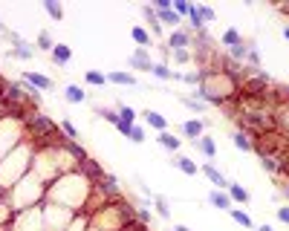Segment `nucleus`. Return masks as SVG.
<instances>
[{"instance_id":"1","label":"nucleus","mask_w":289,"mask_h":231,"mask_svg":"<svg viewBox=\"0 0 289 231\" xmlns=\"http://www.w3.org/2000/svg\"><path fill=\"white\" fill-rule=\"evenodd\" d=\"M29 148L26 145H20L15 148L12 153H6V159L0 162V188H15L20 179L26 177V168H29Z\"/></svg>"},{"instance_id":"2","label":"nucleus","mask_w":289,"mask_h":231,"mask_svg":"<svg viewBox=\"0 0 289 231\" xmlns=\"http://www.w3.org/2000/svg\"><path fill=\"white\" fill-rule=\"evenodd\" d=\"M44 194V182H41V177L38 174H26V177L20 179L18 185L12 188V211H26L29 203H35L38 196Z\"/></svg>"},{"instance_id":"3","label":"nucleus","mask_w":289,"mask_h":231,"mask_svg":"<svg viewBox=\"0 0 289 231\" xmlns=\"http://www.w3.org/2000/svg\"><path fill=\"white\" fill-rule=\"evenodd\" d=\"M72 217H75V214H72L70 208L49 205V208H44V231H67Z\"/></svg>"},{"instance_id":"4","label":"nucleus","mask_w":289,"mask_h":231,"mask_svg":"<svg viewBox=\"0 0 289 231\" xmlns=\"http://www.w3.org/2000/svg\"><path fill=\"white\" fill-rule=\"evenodd\" d=\"M130 67H133V70H142V72H154V61L148 58V52H144L142 46H136V52L130 55Z\"/></svg>"},{"instance_id":"5","label":"nucleus","mask_w":289,"mask_h":231,"mask_svg":"<svg viewBox=\"0 0 289 231\" xmlns=\"http://www.w3.org/2000/svg\"><path fill=\"white\" fill-rule=\"evenodd\" d=\"M23 84H29V87L35 90H52V78H46V75H41V72H23Z\"/></svg>"},{"instance_id":"6","label":"nucleus","mask_w":289,"mask_h":231,"mask_svg":"<svg viewBox=\"0 0 289 231\" xmlns=\"http://www.w3.org/2000/svg\"><path fill=\"white\" fill-rule=\"evenodd\" d=\"M203 174H206V177L211 179V185H214L217 191H226V188H228V179L223 177V174H220V170H217L214 165H208V162H206V165H203Z\"/></svg>"},{"instance_id":"7","label":"nucleus","mask_w":289,"mask_h":231,"mask_svg":"<svg viewBox=\"0 0 289 231\" xmlns=\"http://www.w3.org/2000/svg\"><path fill=\"white\" fill-rule=\"evenodd\" d=\"M188 46H191V35H188V32H180V29L171 32V38H168V49L177 52V49H188Z\"/></svg>"},{"instance_id":"8","label":"nucleus","mask_w":289,"mask_h":231,"mask_svg":"<svg viewBox=\"0 0 289 231\" xmlns=\"http://www.w3.org/2000/svg\"><path fill=\"white\" fill-rule=\"evenodd\" d=\"M142 115H144V122L154 127V130H159V133H165V130H168V119H165V115H159L156 110H144Z\"/></svg>"},{"instance_id":"9","label":"nucleus","mask_w":289,"mask_h":231,"mask_svg":"<svg viewBox=\"0 0 289 231\" xmlns=\"http://www.w3.org/2000/svg\"><path fill=\"white\" fill-rule=\"evenodd\" d=\"M203 119H191V122H185L182 125V133H185V139H191V142H197L199 136H203Z\"/></svg>"},{"instance_id":"10","label":"nucleus","mask_w":289,"mask_h":231,"mask_svg":"<svg viewBox=\"0 0 289 231\" xmlns=\"http://www.w3.org/2000/svg\"><path fill=\"white\" fill-rule=\"evenodd\" d=\"M208 203L214 205V208H220V211H228V208H232V196L226 194V191H211V194H208Z\"/></svg>"},{"instance_id":"11","label":"nucleus","mask_w":289,"mask_h":231,"mask_svg":"<svg viewBox=\"0 0 289 231\" xmlns=\"http://www.w3.org/2000/svg\"><path fill=\"white\" fill-rule=\"evenodd\" d=\"M70 58H72V49L67 44H55L52 46V61L58 64V67H67V64H70Z\"/></svg>"},{"instance_id":"12","label":"nucleus","mask_w":289,"mask_h":231,"mask_svg":"<svg viewBox=\"0 0 289 231\" xmlns=\"http://www.w3.org/2000/svg\"><path fill=\"white\" fill-rule=\"evenodd\" d=\"M87 228H90V214L87 211H78L67 225V231H87Z\"/></svg>"},{"instance_id":"13","label":"nucleus","mask_w":289,"mask_h":231,"mask_svg":"<svg viewBox=\"0 0 289 231\" xmlns=\"http://www.w3.org/2000/svg\"><path fill=\"white\" fill-rule=\"evenodd\" d=\"M194 145H197L199 151H203V156H208V159H214V156H217V145H214V139H211V136H199Z\"/></svg>"},{"instance_id":"14","label":"nucleus","mask_w":289,"mask_h":231,"mask_svg":"<svg viewBox=\"0 0 289 231\" xmlns=\"http://www.w3.org/2000/svg\"><path fill=\"white\" fill-rule=\"evenodd\" d=\"M64 98H67L70 104H81V101H87V93H84L81 87H75V84H70V87L64 90Z\"/></svg>"},{"instance_id":"15","label":"nucleus","mask_w":289,"mask_h":231,"mask_svg":"<svg viewBox=\"0 0 289 231\" xmlns=\"http://www.w3.org/2000/svg\"><path fill=\"white\" fill-rule=\"evenodd\" d=\"M226 194L232 196V203H249V191H246V188H240L237 182H228Z\"/></svg>"},{"instance_id":"16","label":"nucleus","mask_w":289,"mask_h":231,"mask_svg":"<svg viewBox=\"0 0 289 231\" xmlns=\"http://www.w3.org/2000/svg\"><path fill=\"white\" fill-rule=\"evenodd\" d=\"M130 38H133L142 49H144V46H151V32H148L144 26H133V29H130Z\"/></svg>"},{"instance_id":"17","label":"nucleus","mask_w":289,"mask_h":231,"mask_svg":"<svg viewBox=\"0 0 289 231\" xmlns=\"http://www.w3.org/2000/svg\"><path fill=\"white\" fill-rule=\"evenodd\" d=\"M142 12H144V18L151 20V32H154V35H162V23H159V18H156L154 6H142Z\"/></svg>"},{"instance_id":"18","label":"nucleus","mask_w":289,"mask_h":231,"mask_svg":"<svg viewBox=\"0 0 289 231\" xmlns=\"http://www.w3.org/2000/svg\"><path fill=\"white\" fill-rule=\"evenodd\" d=\"M154 75H156L159 81H171V78H177V81H180V72L168 70V64H154Z\"/></svg>"},{"instance_id":"19","label":"nucleus","mask_w":289,"mask_h":231,"mask_svg":"<svg viewBox=\"0 0 289 231\" xmlns=\"http://www.w3.org/2000/svg\"><path fill=\"white\" fill-rule=\"evenodd\" d=\"M159 145H162L165 151H180L182 139H177L174 133H168V130H165V133H159Z\"/></svg>"},{"instance_id":"20","label":"nucleus","mask_w":289,"mask_h":231,"mask_svg":"<svg viewBox=\"0 0 289 231\" xmlns=\"http://www.w3.org/2000/svg\"><path fill=\"white\" fill-rule=\"evenodd\" d=\"M156 18H159V23H168V26H180L182 18L177 15L174 9H165V12H156Z\"/></svg>"},{"instance_id":"21","label":"nucleus","mask_w":289,"mask_h":231,"mask_svg":"<svg viewBox=\"0 0 289 231\" xmlns=\"http://www.w3.org/2000/svg\"><path fill=\"white\" fill-rule=\"evenodd\" d=\"M107 81L110 84H127V87H136V78L130 75V72H110Z\"/></svg>"},{"instance_id":"22","label":"nucleus","mask_w":289,"mask_h":231,"mask_svg":"<svg viewBox=\"0 0 289 231\" xmlns=\"http://www.w3.org/2000/svg\"><path fill=\"white\" fill-rule=\"evenodd\" d=\"M228 217H232L235 222H240V225H246V228H252V225H254L252 217H249L246 211H240V208H228Z\"/></svg>"},{"instance_id":"23","label":"nucleus","mask_w":289,"mask_h":231,"mask_svg":"<svg viewBox=\"0 0 289 231\" xmlns=\"http://www.w3.org/2000/svg\"><path fill=\"white\" fill-rule=\"evenodd\" d=\"M174 165H177V168H180L182 174H188V177H194V174L199 170V168H197V162H191L188 156H180V159L174 162Z\"/></svg>"},{"instance_id":"24","label":"nucleus","mask_w":289,"mask_h":231,"mask_svg":"<svg viewBox=\"0 0 289 231\" xmlns=\"http://www.w3.org/2000/svg\"><path fill=\"white\" fill-rule=\"evenodd\" d=\"M185 18L191 20V26L197 29V32H203L206 29V23H203V18H199V9H197V3H191V9H188V15Z\"/></svg>"},{"instance_id":"25","label":"nucleus","mask_w":289,"mask_h":231,"mask_svg":"<svg viewBox=\"0 0 289 231\" xmlns=\"http://www.w3.org/2000/svg\"><path fill=\"white\" fill-rule=\"evenodd\" d=\"M232 142H235V148H240L243 153H252L254 151V145L249 142V136H246V133H235V136H232Z\"/></svg>"},{"instance_id":"26","label":"nucleus","mask_w":289,"mask_h":231,"mask_svg":"<svg viewBox=\"0 0 289 231\" xmlns=\"http://www.w3.org/2000/svg\"><path fill=\"white\" fill-rule=\"evenodd\" d=\"M44 9H46V15H52L55 20L64 18V9H61V3H58V0H44Z\"/></svg>"},{"instance_id":"27","label":"nucleus","mask_w":289,"mask_h":231,"mask_svg":"<svg viewBox=\"0 0 289 231\" xmlns=\"http://www.w3.org/2000/svg\"><path fill=\"white\" fill-rule=\"evenodd\" d=\"M96 115L107 119L110 125H119V110H110V107H96Z\"/></svg>"},{"instance_id":"28","label":"nucleus","mask_w":289,"mask_h":231,"mask_svg":"<svg viewBox=\"0 0 289 231\" xmlns=\"http://www.w3.org/2000/svg\"><path fill=\"white\" fill-rule=\"evenodd\" d=\"M223 44L232 49V46H240V44H243V38H240V32H237V29H228L226 35H223Z\"/></svg>"},{"instance_id":"29","label":"nucleus","mask_w":289,"mask_h":231,"mask_svg":"<svg viewBox=\"0 0 289 231\" xmlns=\"http://www.w3.org/2000/svg\"><path fill=\"white\" fill-rule=\"evenodd\" d=\"M9 55H15V58H20V61H29V58H32V49H29L26 44H18Z\"/></svg>"},{"instance_id":"30","label":"nucleus","mask_w":289,"mask_h":231,"mask_svg":"<svg viewBox=\"0 0 289 231\" xmlns=\"http://www.w3.org/2000/svg\"><path fill=\"white\" fill-rule=\"evenodd\" d=\"M154 205H156V214H159V217L171 220V208H168V203H165L162 196H156V199H154Z\"/></svg>"},{"instance_id":"31","label":"nucleus","mask_w":289,"mask_h":231,"mask_svg":"<svg viewBox=\"0 0 289 231\" xmlns=\"http://www.w3.org/2000/svg\"><path fill=\"white\" fill-rule=\"evenodd\" d=\"M119 119H122V122H127V125H133V119H136V113H133V107H127V104H122V107H119Z\"/></svg>"},{"instance_id":"32","label":"nucleus","mask_w":289,"mask_h":231,"mask_svg":"<svg viewBox=\"0 0 289 231\" xmlns=\"http://www.w3.org/2000/svg\"><path fill=\"white\" fill-rule=\"evenodd\" d=\"M261 165H263L266 170H269V174H278V170H280L278 159H272V156H261Z\"/></svg>"},{"instance_id":"33","label":"nucleus","mask_w":289,"mask_h":231,"mask_svg":"<svg viewBox=\"0 0 289 231\" xmlns=\"http://www.w3.org/2000/svg\"><path fill=\"white\" fill-rule=\"evenodd\" d=\"M38 46H41V49H46V52H52V38H49V32H41V35H38Z\"/></svg>"},{"instance_id":"34","label":"nucleus","mask_w":289,"mask_h":231,"mask_svg":"<svg viewBox=\"0 0 289 231\" xmlns=\"http://www.w3.org/2000/svg\"><path fill=\"white\" fill-rule=\"evenodd\" d=\"M61 130H64L67 136H70V139H78V127L72 125L70 119H64V122H61Z\"/></svg>"},{"instance_id":"35","label":"nucleus","mask_w":289,"mask_h":231,"mask_svg":"<svg viewBox=\"0 0 289 231\" xmlns=\"http://www.w3.org/2000/svg\"><path fill=\"white\" fill-rule=\"evenodd\" d=\"M171 9L177 12L180 18H185V15H188V9H191V3H185V0H174V6H171Z\"/></svg>"},{"instance_id":"36","label":"nucleus","mask_w":289,"mask_h":231,"mask_svg":"<svg viewBox=\"0 0 289 231\" xmlns=\"http://www.w3.org/2000/svg\"><path fill=\"white\" fill-rule=\"evenodd\" d=\"M127 139H130L133 145H142V142H144V130L133 125V130H130V136H127Z\"/></svg>"},{"instance_id":"37","label":"nucleus","mask_w":289,"mask_h":231,"mask_svg":"<svg viewBox=\"0 0 289 231\" xmlns=\"http://www.w3.org/2000/svg\"><path fill=\"white\" fill-rule=\"evenodd\" d=\"M246 61L252 64V70H261V52H257V49H249V55H246Z\"/></svg>"},{"instance_id":"38","label":"nucleus","mask_w":289,"mask_h":231,"mask_svg":"<svg viewBox=\"0 0 289 231\" xmlns=\"http://www.w3.org/2000/svg\"><path fill=\"white\" fill-rule=\"evenodd\" d=\"M228 52H232V58H237V61H246V55H249V49H246V46L240 44V46H232Z\"/></svg>"},{"instance_id":"39","label":"nucleus","mask_w":289,"mask_h":231,"mask_svg":"<svg viewBox=\"0 0 289 231\" xmlns=\"http://www.w3.org/2000/svg\"><path fill=\"white\" fill-rule=\"evenodd\" d=\"M197 9H199V18H203V23H211V20L217 18L214 9H208V6H197Z\"/></svg>"},{"instance_id":"40","label":"nucleus","mask_w":289,"mask_h":231,"mask_svg":"<svg viewBox=\"0 0 289 231\" xmlns=\"http://www.w3.org/2000/svg\"><path fill=\"white\" fill-rule=\"evenodd\" d=\"M84 78H87V84H99V87H101V84H104V81H107V78H104V75H101V72H87V75H84Z\"/></svg>"},{"instance_id":"41","label":"nucleus","mask_w":289,"mask_h":231,"mask_svg":"<svg viewBox=\"0 0 289 231\" xmlns=\"http://www.w3.org/2000/svg\"><path fill=\"white\" fill-rule=\"evenodd\" d=\"M174 61H177V64H188L191 61V52H188V49H177V52H174Z\"/></svg>"},{"instance_id":"42","label":"nucleus","mask_w":289,"mask_h":231,"mask_svg":"<svg viewBox=\"0 0 289 231\" xmlns=\"http://www.w3.org/2000/svg\"><path fill=\"white\" fill-rule=\"evenodd\" d=\"M182 104L191 107L194 113H203V101H197V98H182Z\"/></svg>"},{"instance_id":"43","label":"nucleus","mask_w":289,"mask_h":231,"mask_svg":"<svg viewBox=\"0 0 289 231\" xmlns=\"http://www.w3.org/2000/svg\"><path fill=\"white\" fill-rule=\"evenodd\" d=\"M136 220H139V222H144V225H148V222L154 220V214L148 211V208H139V211H136Z\"/></svg>"},{"instance_id":"44","label":"nucleus","mask_w":289,"mask_h":231,"mask_svg":"<svg viewBox=\"0 0 289 231\" xmlns=\"http://www.w3.org/2000/svg\"><path fill=\"white\" fill-rule=\"evenodd\" d=\"M116 130H119V133H122V136H130V130H133V125H127V122H122V119H119Z\"/></svg>"},{"instance_id":"45","label":"nucleus","mask_w":289,"mask_h":231,"mask_svg":"<svg viewBox=\"0 0 289 231\" xmlns=\"http://www.w3.org/2000/svg\"><path fill=\"white\" fill-rule=\"evenodd\" d=\"M278 220H280V222H286V225H289V205L278 208Z\"/></svg>"},{"instance_id":"46","label":"nucleus","mask_w":289,"mask_h":231,"mask_svg":"<svg viewBox=\"0 0 289 231\" xmlns=\"http://www.w3.org/2000/svg\"><path fill=\"white\" fill-rule=\"evenodd\" d=\"M278 9H280V12H283V15H289V3H280Z\"/></svg>"},{"instance_id":"47","label":"nucleus","mask_w":289,"mask_h":231,"mask_svg":"<svg viewBox=\"0 0 289 231\" xmlns=\"http://www.w3.org/2000/svg\"><path fill=\"white\" fill-rule=\"evenodd\" d=\"M257 231H272V225H266V222H263V225H261Z\"/></svg>"},{"instance_id":"48","label":"nucleus","mask_w":289,"mask_h":231,"mask_svg":"<svg viewBox=\"0 0 289 231\" xmlns=\"http://www.w3.org/2000/svg\"><path fill=\"white\" fill-rule=\"evenodd\" d=\"M283 38H286V41H289V26H283Z\"/></svg>"},{"instance_id":"49","label":"nucleus","mask_w":289,"mask_h":231,"mask_svg":"<svg viewBox=\"0 0 289 231\" xmlns=\"http://www.w3.org/2000/svg\"><path fill=\"white\" fill-rule=\"evenodd\" d=\"M174 231H188V228H185V225H177V228H174Z\"/></svg>"},{"instance_id":"50","label":"nucleus","mask_w":289,"mask_h":231,"mask_svg":"<svg viewBox=\"0 0 289 231\" xmlns=\"http://www.w3.org/2000/svg\"><path fill=\"white\" fill-rule=\"evenodd\" d=\"M286 196H289V185H286Z\"/></svg>"},{"instance_id":"51","label":"nucleus","mask_w":289,"mask_h":231,"mask_svg":"<svg viewBox=\"0 0 289 231\" xmlns=\"http://www.w3.org/2000/svg\"><path fill=\"white\" fill-rule=\"evenodd\" d=\"M0 110H3V101H0Z\"/></svg>"},{"instance_id":"52","label":"nucleus","mask_w":289,"mask_h":231,"mask_svg":"<svg viewBox=\"0 0 289 231\" xmlns=\"http://www.w3.org/2000/svg\"><path fill=\"white\" fill-rule=\"evenodd\" d=\"M283 93H289V87H286V90H283Z\"/></svg>"},{"instance_id":"53","label":"nucleus","mask_w":289,"mask_h":231,"mask_svg":"<svg viewBox=\"0 0 289 231\" xmlns=\"http://www.w3.org/2000/svg\"><path fill=\"white\" fill-rule=\"evenodd\" d=\"M0 35H3V32H0Z\"/></svg>"}]
</instances>
